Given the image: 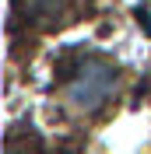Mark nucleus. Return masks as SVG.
Here are the masks:
<instances>
[{
	"mask_svg": "<svg viewBox=\"0 0 151 154\" xmlns=\"http://www.w3.org/2000/svg\"><path fill=\"white\" fill-rule=\"evenodd\" d=\"M18 11L35 25H60L70 11V0H18Z\"/></svg>",
	"mask_w": 151,
	"mask_h": 154,
	"instance_id": "f03ea898",
	"label": "nucleus"
},
{
	"mask_svg": "<svg viewBox=\"0 0 151 154\" xmlns=\"http://www.w3.org/2000/svg\"><path fill=\"white\" fill-rule=\"evenodd\" d=\"M116 88H120V70L109 60L81 56L74 63L70 84H67V102L74 109H81V112H92V109L105 105L116 95Z\"/></svg>",
	"mask_w": 151,
	"mask_h": 154,
	"instance_id": "f257e3e1",
	"label": "nucleus"
}]
</instances>
